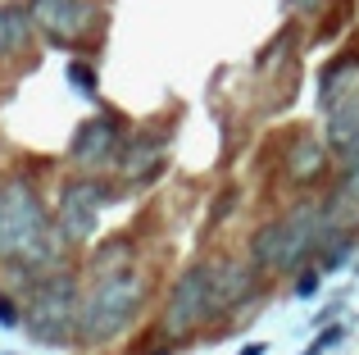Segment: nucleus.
Returning <instances> with one entry per match:
<instances>
[{
	"instance_id": "9",
	"label": "nucleus",
	"mask_w": 359,
	"mask_h": 355,
	"mask_svg": "<svg viewBox=\"0 0 359 355\" xmlns=\"http://www.w3.org/2000/svg\"><path fill=\"white\" fill-rule=\"evenodd\" d=\"M164 164H168V133H132L114 160V178L123 187H146L164 173Z\"/></svg>"
},
{
	"instance_id": "15",
	"label": "nucleus",
	"mask_w": 359,
	"mask_h": 355,
	"mask_svg": "<svg viewBox=\"0 0 359 355\" xmlns=\"http://www.w3.org/2000/svg\"><path fill=\"white\" fill-rule=\"evenodd\" d=\"M69 82H73V91H82L87 100H96V96H100V87H96V69H91L87 60H69Z\"/></svg>"
},
{
	"instance_id": "5",
	"label": "nucleus",
	"mask_w": 359,
	"mask_h": 355,
	"mask_svg": "<svg viewBox=\"0 0 359 355\" xmlns=\"http://www.w3.org/2000/svg\"><path fill=\"white\" fill-rule=\"evenodd\" d=\"M205 323H214L210 319V260H201V264H191V269L177 274V283L168 287L164 314H159V328H164L173 342L201 333Z\"/></svg>"
},
{
	"instance_id": "4",
	"label": "nucleus",
	"mask_w": 359,
	"mask_h": 355,
	"mask_svg": "<svg viewBox=\"0 0 359 355\" xmlns=\"http://www.w3.org/2000/svg\"><path fill=\"white\" fill-rule=\"evenodd\" d=\"M109 201H114V187H109L100 173L69 178V182L60 187V201H55V223H60L64 241H69V246H82V241L96 237L100 214H105Z\"/></svg>"
},
{
	"instance_id": "3",
	"label": "nucleus",
	"mask_w": 359,
	"mask_h": 355,
	"mask_svg": "<svg viewBox=\"0 0 359 355\" xmlns=\"http://www.w3.org/2000/svg\"><path fill=\"white\" fill-rule=\"evenodd\" d=\"M78 278L69 269L41 274L27 296L23 310V328L36 347H73L78 342Z\"/></svg>"
},
{
	"instance_id": "10",
	"label": "nucleus",
	"mask_w": 359,
	"mask_h": 355,
	"mask_svg": "<svg viewBox=\"0 0 359 355\" xmlns=\"http://www.w3.org/2000/svg\"><path fill=\"white\" fill-rule=\"evenodd\" d=\"M323 114H327V146H332V155L341 160V155L359 142V87L341 91Z\"/></svg>"
},
{
	"instance_id": "21",
	"label": "nucleus",
	"mask_w": 359,
	"mask_h": 355,
	"mask_svg": "<svg viewBox=\"0 0 359 355\" xmlns=\"http://www.w3.org/2000/svg\"><path fill=\"white\" fill-rule=\"evenodd\" d=\"M269 347H264V342H250V347H241V355H264Z\"/></svg>"
},
{
	"instance_id": "19",
	"label": "nucleus",
	"mask_w": 359,
	"mask_h": 355,
	"mask_svg": "<svg viewBox=\"0 0 359 355\" xmlns=\"http://www.w3.org/2000/svg\"><path fill=\"white\" fill-rule=\"evenodd\" d=\"M337 342H341V328H327V333H318V337H314V347H309L305 355H323L327 347H337Z\"/></svg>"
},
{
	"instance_id": "2",
	"label": "nucleus",
	"mask_w": 359,
	"mask_h": 355,
	"mask_svg": "<svg viewBox=\"0 0 359 355\" xmlns=\"http://www.w3.org/2000/svg\"><path fill=\"white\" fill-rule=\"evenodd\" d=\"M141 305H146V278L137 264L91 274L87 292L78 301V347H109L137 323Z\"/></svg>"
},
{
	"instance_id": "1",
	"label": "nucleus",
	"mask_w": 359,
	"mask_h": 355,
	"mask_svg": "<svg viewBox=\"0 0 359 355\" xmlns=\"http://www.w3.org/2000/svg\"><path fill=\"white\" fill-rule=\"evenodd\" d=\"M64 232L46 210L41 187L14 173L0 182V264L18 269L23 278H41L64 269Z\"/></svg>"
},
{
	"instance_id": "13",
	"label": "nucleus",
	"mask_w": 359,
	"mask_h": 355,
	"mask_svg": "<svg viewBox=\"0 0 359 355\" xmlns=\"http://www.w3.org/2000/svg\"><path fill=\"white\" fill-rule=\"evenodd\" d=\"M351 87H359V55H341V60L332 64V69L323 73V87H318V105H332L341 91H351Z\"/></svg>"
},
{
	"instance_id": "11",
	"label": "nucleus",
	"mask_w": 359,
	"mask_h": 355,
	"mask_svg": "<svg viewBox=\"0 0 359 355\" xmlns=\"http://www.w3.org/2000/svg\"><path fill=\"white\" fill-rule=\"evenodd\" d=\"M32 14L27 5H0V60H14L23 55V46L32 41Z\"/></svg>"
},
{
	"instance_id": "18",
	"label": "nucleus",
	"mask_w": 359,
	"mask_h": 355,
	"mask_svg": "<svg viewBox=\"0 0 359 355\" xmlns=\"http://www.w3.org/2000/svg\"><path fill=\"white\" fill-rule=\"evenodd\" d=\"M23 323V314H18V305L9 301V296H0V328H18Z\"/></svg>"
},
{
	"instance_id": "6",
	"label": "nucleus",
	"mask_w": 359,
	"mask_h": 355,
	"mask_svg": "<svg viewBox=\"0 0 359 355\" xmlns=\"http://www.w3.org/2000/svg\"><path fill=\"white\" fill-rule=\"evenodd\" d=\"M27 14L50 46H82L100 23V9L91 0H27Z\"/></svg>"
},
{
	"instance_id": "8",
	"label": "nucleus",
	"mask_w": 359,
	"mask_h": 355,
	"mask_svg": "<svg viewBox=\"0 0 359 355\" xmlns=\"http://www.w3.org/2000/svg\"><path fill=\"white\" fill-rule=\"evenodd\" d=\"M259 287V269L250 260H210V319L241 310Z\"/></svg>"
},
{
	"instance_id": "17",
	"label": "nucleus",
	"mask_w": 359,
	"mask_h": 355,
	"mask_svg": "<svg viewBox=\"0 0 359 355\" xmlns=\"http://www.w3.org/2000/svg\"><path fill=\"white\" fill-rule=\"evenodd\" d=\"M318 283H323V269H318V264L300 269V274H296V296H300V301H309V296L318 292Z\"/></svg>"
},
{
	"instance_id": "20",
	"label": "nucleus",
	"mask_w": 359,
	"mask_h": 355,
	"mask_svg": "<svg viewBox=\"0 0 359 355\" xmlns=\"http://www.w3.org/2000/svg\"><path fill=\"white\" fill-rule=\"evenodd\" d=\"M287 5L296 9V14H309V9H318V5H323V0H287Z\"/></svg>"
},
{
	"instance_id": "14",
	"label": "nucleus",
	"mask_w": 359,
	"mask_h": 355,
	"mask_svg": "<svg viewBox=\"0 0 359 355\" xmlns=\"http://www.w3.org/2000/svg\"><path fill=\"white\" fill-rule=\"evenodd\" d=\"M351 250H355V232H332V237L323 241V250H318V269H341L346 260H351Z\"/></svg>"
},
{
	"instance_id": "16",
	"label": "nucleus",
	"mask_w": 359,
	"mask_h": 355,
	"mask_svg": "<svg viewBox=\"0 0 359 355\" xmlns=\"http://www.w3.org/2000/svg\"><path fill=\"white\" fill-rule=\"evenodd\" d=\"M337 192H346L351 201H359V142L341 155V187H337Z\"/></svg>"
},
{
	"instance_id": "12",
	"label": "nucleus",
	"mask_w": 359,
	"mask_h": 355,
	"mask_svg": "<svg viewBox=\"0 0 359 355\" xmlns=\"http://www.w3.org/2000/svg\"><path fill=\"white\" fill-rule=\"evenodd\" d=\"M327 169V151L318 142H309V137H300L296 142V151H291V178H296L300 187H309V182H318Z\"/></svg>"
},
{
	"instance_id": "7",
	"label": "nucleus",
	"mask_w": 359,
	"mask_h": 355,
	"mask_svg": "<svg viewBox=\"0 0 359 355\" xmlns=\"http://www.w3.org/2000/svg\"><path fill=\"white\" fill-rule=\"evenodd\" d=\"M123 142H128V133H123V123L114 114H91L87 123H78V133L69 137V160L78 164L82 173H100L105 164L118 160Z\"/></svg>"
}]
</instances>
